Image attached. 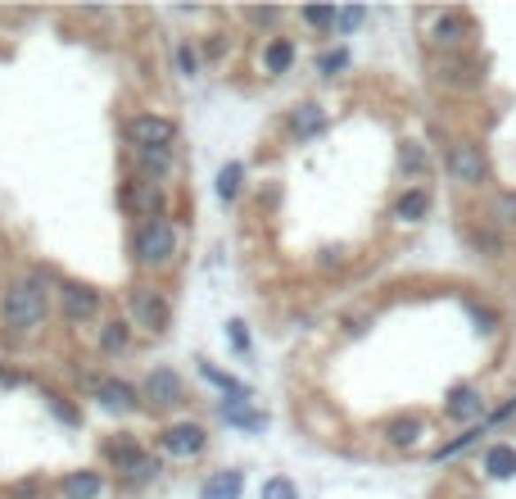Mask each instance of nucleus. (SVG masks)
<instances>
[{
  "label": "nucleus",
  "mask_w": 516,
  "mask_h": 499,
  "mask_svg": "<svg viewBox=\"0 0 516 499\" xmlns=\"http://www.w3.org/2000/svg\"><path fill=\"white\" fill-rule=\"evenodd\" d=\"M96 400L113 413H132L136 409V391L127 386V381H118V377H100L96 381Z\"/></svg>",
  "instance_id": "obj_9"
},
{
  "label": "nucleus",
  "mask_w": 516,
  "mask_h": 499,
  "mask_svg": "<svg viewBox=\"0 0 516 499\" xmlns=\"http://www.w3.org/2000/svg\"><path fill=\"white\" fill-rule=\"evenodd\" d=\"M322 109H317V105H299L295 113H290V132L304 141V136H312V132H322Z\"/></svg>",
  "instance_id": "obj_17"
},
{
  "label": "nucleus",
  "mask_w": 516,
  "mask_h": 499,
  "mask_svg": "<svg viewBox=\"0 0 516 499\" xmlns=\"http://www.w3.org/2000/svg\"><path fill=\"white\" fill-rule=\"evenodd\" d=\"M449 417H458V422H471V417H481V409H485V400H481V391H471V386H458L453 395H449Z\"/></svg>",
  "instance_id": "obj_12"
},
{
  "label": "nucleus",
  "mask_w": 516,
  "mask_h": 499,
  "mask_svg": "<svg viewBox=\"0 0 516 499\" xmlns=\"http://www.w3.org/2000/svg\"><path fill=\"white\" fill-rule=\"evenodd\" d=\"M227 340H231V350L245 355V350H250V327H245L241 318H231V323H227Z\"/></svg>",
  "instance_id": "obj_27"
},
{
  "label": "nucleus",
  "mask_w": 516,
  "mask_h": 499,
  "mask_svg": "<svg viewBox=\"0 0 516 499\" xmlns=\"http://www.w3.org/2000/svg\"><path fill=\"white\" fill-rule=\"evenodd\" d=\"M241 182H245V164H222V173H218V196L222 200H235L241 196Z\"/></svg>",
  "instance_id": "obj_20"
},
{
  "label": "nucleus",
  "mask_w": 516,
  "mask_h": 499,
  "mask_svg": "<svg viewBox=\"0 0 516 499\" xmlns=\"http://www.w3.org/2000/svg\"><path fill=\"white\" fill-rule=\"evenodd\" d=\"M417 436H421V422H417V417H394V422H389V441H394V445H412Z\"/></svg>",
  "instance_id": "obj_22"
},
{
  "label": "nucleus",
  "mask_w": 516,
  "mask_h": 499,
  "mask_svg": "<svg viewBox=\"0 0 516 499\" xmlns=\"http://www.w3.org/2000/svg\"><path fill=\"white\" fill-rule=\"evenodd\" d=\"M430 36L440 46H458L462 36H466V19L462 14H440V19H435V27H430Z\"/></svg>",
  "instance_id": "obj_16"
},
{
  "label": "nucleus",
  "mask_w": 516,
  "mask_h": 499,
  "mask_svg": "<svg viewBox=\"0 0 516 499\" xmlns=\"http://www.w3.org/2000/svg\"><path fill=\"white\" fill-rule=\"evenodd\" d=\"M263 499H299V490H295L290 477H272V481L263 486Z\"/></svg>",
  "instance_id": "obj_25"
},
{
  "label": "nucleus",
  "mask_w": 516,
  "mask_h": 499,
  "mask_svg": "<svg viewBox=\"0 0 516 499\" xmlns=\"http://www.w3.org/2000/svg\"><path fill=\"white\" fill-rule=\"evenodd\" d=\"M132 250H136V259H141L145 268L168 263V259L177 254V227H173L168 218H145V222L136 227Z\"/></svg>",
  "instance_id": "obj_2"
},
{
  "label": "nucleus",
  "mask_w": 516,
  "mask_h": 499,
  "mask_svg": "<svg viewBox=\"0 0 516 499\" xmlns=\"http://www.w3.org/2000/svg\"><path fill=\"white\" fill-rule=\"evenodd\" d=\"M250 19H254V23H272V19H276V10H250Z\"/></svg>",
  "instance_id": "obj_35"
},
{
  "label": "nucleus",
  "mask_w": 516,
  "mask_h": 499,
  "mask_svg": "<svg viewBox=\"0 0 516 499\" xmlns=\"http://www.w3.org/2000/svg\"><path fill=\"white\" fill-rule=\"evenodd\" d=\"M204 445H209V432L195 427V422H177V427L164 432V449H168L173 458H195Z\"/></svg>",
  "instance_id": "obj_7"
},
{
  "label": "nucleus",
  "mask_w": 516,
  "mask_h": 499,
  "mask_svg": "<svg viewBox=\"0 0 516 499\" xmlns=\"http://www.w3.org/2000/svg\"><path fill=\"white\" fill-rule=\"evenodd\" d=\"M145 400L150 404H177L181 400V377L173 368H154L145 377Z\"/></svg>",
  "instance_id": "obj_8"
},
{
  "label": "nucleus",
  "mask_w": 516,
  "mask_h": 499,
  "mask_svg": "<svg viewBox=\"0 0 516 499\" xmlns=\"http://www.w3.org/2000/svg\"><path fill=\"white\" fill-rule=\"evenodd\" d=\"M100 345H104V350H123V345H127V327L123 323H109L100 331Z\"/></svg>",
  "instance_id": "obj_28"
},
{
  "label": "nucleus",
  "mask_w": 516,
  "mask_h": 499,
  "mask_svg": "<svg viewBox=\"0 0 516 499\" xmlns=\"http://www.w3.org/2000/svg\"><path fill=\"white\" fill-rule=\"evenodd\" d=\"M498 214H503L507 222H516V196H503V200H498Z\"/></svg>",
  "instance_id": "obj_32"
},
{
  "label": "nucleus",
  "mask_w": 516,
  "mask_h": 499,
  "mask_svg": "<svg viewBox=\"0 0 516 499\" xmlns=\"http://www.w3.org/2000/svg\"><path fill=\"white\" fill-rule=\"evenodd\" d=\"M127 136L136 150H173V136H177V123L173 119H158V113H136L127 123Z\"/></svg>",
  "instance_id": "obj_3"
},
{
  "label": "nucleus",
  "mask_w": 516,
  "mask_h": 499,
  "mask_svg": "<svg viewBox=\"0 0 516 499\" xmlns=\"http://www.w3.org/2000/svg\"><path fill=\"white\" fill-rule=\"evenodd\" d=\"M177 64H181V73H195V55L190 51H177Z\"/></svg>",
  "instance_id": "obj_33"
},
{
  "label": "nucleus",
  "mask_w": 516,
  "mask_h": 499,
  "mask_svg": "<svg viewBox=\"0 0 516 499\" xmlns=\"http://www.w3.org/2000/svg\"><path fill=\"white\" fill-rule=\"evenodd\" d=\"M394 214H399L404 222H421V218L430 214V196H426V191L417 186V191H408V196H404L399 205H394Z\"/></svg>",
  "instance_id": "obj_18"
},
{
  "label": "nucleus",
  "mask_w": 516,
  "mask_h": 499,
  "mask_svg": "<svg viewBox=\"0 0 516 499\" xmlns=\"http://www.w3.org/2000/svg\"><path fill=\"white\" fill-rule=\"evenodd\" d=\"M109 458H113V464H118V468H123L127 477H132V472H136V468L145 464V454H141V445H136L132 436H123V441H113V445H109Z\"/></svg>",
  "instance_id": "obj_15"
},
{
  "label": "nucleus",
  "mask_w": 516,
  "mask_h": 499,
  "mask_svg": "<svg viewBox=\"0 0 516 499\" xmlns=\"http://www.w3.org/2000/svg\"><path fill=\"white\" fill-rule=\"evenodd\" d=\"M50 409H55V417H64V422H77V409H73V404H64V400H50Z\"/></svg>",
  "instance_id": "obj_30"
},
{
  "label": "nucleus",
  "mask_w": 516,
  "mask_h": 499,
  "mask_svg": "<svg viewBox=\"0 0 516 499\" xmlns=\"http://www.w3.org/2000/svg\"><path fill=\"white\" fill-rule=\"evenodd\" d=\"M59 309L68 318H96L100 314V291L87 282H64L59 286Z\"/></svg>",
  "instance_id": "obj_6"
},
{
  "label": "nucleus",
  "mask_w": 516,
  "mask_h": 499,
  "mask_svg": "<svg viewBox=\"0 0 516 499\" xmlns=\"http://www.w3.org/2000/svg\"><path fill=\"white\" fill-rule=\"evenodd\" d=\"M127 200H132L136 209H145L150 218H158V205H164V200H158V191H154V186H136V191H127Z\"/></svg>",
  "instance_id": "obj_24"
},
{
  "label": "nucleus",
  "mask_w": 516,
  "mask_h": 499,
  "mask_svg": "<svg viewBox=\"0 0 516 499\" xmlns=\"http://www.w3.org/2000/svg\"><path fill=\"white\" fill-rule=\"evenodd\" d=\"M245 490V477L235 468H222V472H209V481L200 486V499H241Z\"/></svg>",
  "instance_id": "obj_10"
},
{
  "label": "nucleus",
  "mask_w": 516,
  "mask_h": 499,
  "mask_svg": "<svg viewBox=\"0 0 516 499\" xmlns=\"http://www.w3.org/2000/svg\"><path fill=\"white\" fill-rule=\"evenodd\" d=\"M344 59H349L344 51H331V55L322 59V68H327V73H335V68H344Z\"/></svg>",
  "instance_id": "obj_31"
},
{
  "label": "nucleus",
  "mask_w": 516,
  "mask_h": 499,
  "mask_svg": "<svg viewBox=\"0 0 516 499\" xmlns=\"http://www.w3.org/2000/svg\"><path fill=\"white\" fill-rule=\"evenodd\" d=\"M485 173H489V164H485V155H481V145H466V141H462V145L449 150V177H453V182L481 186Z\"/></svg>",
  "instance_id": "obj_4"
},
{
  "label": "nucleus",
  "mask_w": 516,
  "mask_h": 499,
  "mask_svg": "<svg viewBox=\"0 0 516 499\" xmlns=\"http://www.w3.org/2000/svg\"><path fill=\"white\" fill-rule=\"evenodd\" d=\"M304 19H308L317 32H327L331 23H340V14H335V10H327V5H308V10H304Z\"/></svg>",
  "instance_id": "obj_26"
},
{
  "label": "nucleus",
  "mask_w": 516,
  "mask_h": 499,
  "mask_svg": "<svg viewBox=\"0 0 516 499\" xmlns=\"http://www.w3.org/2000/svg\"><path fill=\"white\" fill-rule=\"evenodd\" d=\"M404 164H408V168H421V164H426L421 150H404Z\"/></svg>",
  "instance_id": "obj_34"
},
{
  "label": "nucleus",
  "mask_w": 516,
  "mask_h": 499,
  "mask_svg": "<svg viewBox=\"0 0 516 499\" xmlns=\"http://www.w3.org/2000/svg\"><path fill=\"white\" fill-rule=\"evenodd\" d=\"M222 417L231 422V427H245V432H263V427H267V417H263L258 409H250V404H241V395H231V400H222Z\"/></svg>",
  "instance_id": "obj_11"
},
{
  "label": "nucleus",
  "mask_w": 516,
  "mask_h": 499,
  "mask_svg": "<svg viewBox=\"0 0 516 499\" xmlns=\"http://www.w3.org/2000/svg\"><path fill=\"white\" fill-rule=\"evenodd\" d=\"M363 19H367V10H363V5H353V10H340V27H344V32H353V27H358Z\"/></svg>",
  "instance_id": "obj_29"
},
{
  "label": "nucleus",
  "mask_w": 516,
  "mask_h": 499,
  "mask_svg": "<svg viewBox=\"0 0 516 499\" xmlns=\"http://www.w3.org/2000/svg\"><path fill=\"white\" fill-rule=\"evenodd\" d=\"M46 318V291L36 282H19L5 291V327L10 331H32Z\"/></svg>",
  "instance_id": "obj_1"
},
{
  "label": "nucleus",
  "mask_w": 516,
  "mask_h": 499,
  "mask_svg": "<svg viewBox=\"0 0 516 499\" xmlns=\"http://www.w3.org/2000/svg\"><path fill=\"white\" fill-rule=\"evenodd\" d=\"M263 64H267V73H286V68L295 64V42L276 36V42L267 46V55H263Z\"/></svg>",
  "instance_id": "obj_19"
},
{
  "label": "nucleus",
  "mask_w": 516,
  "mask_h": 499,
  "mask_svg": "<svg viewBox=\"0 0 516 499\" xmlns=\"http://www.w3.org/2000/svg\"><path fill=\"white\" fill-rule=\"evenodd\" d=\"M200 377L209 381V386L227 391V400H231V395H241V381H235V377H227V372H218L213 363H200Z\"/></svg>",
  "instance_id": "obj_23"
},
{
  "label": "nucleus",
  "mask_w": 516,
  "mask_h": 499,
  "mask_svg": "<svg viewBox=\"0 0 516 499\" xmlns=\"http://www.w3.org/2000/svg\"><path fill=\"white\" fill-rule=\"evenodd\" d=\"M104 477L100 472H68L64 477V499H100Z\"/></svg>",
  "instance_id": "obj_13"
},
{
  "label": "nucleus",
  "mask_w": 516,
  "mask_h": 499,
  "mask_svg": "<svg viewBox=\"0 0 516 499\" xmlns=\"http://www.w3.org/2000/svg\"><path fill=\"white\" fill-rule=\"evenodd\" d=\"M127 304H132V314H136V327H145V331H164L168 327V304H164V295H158V291L136 286Z\"/></svg>",
  "instance_id": "obj_5"
},
{
  "label": "nucleus",
  "mask_w": 516,
  "mask_h": 499,
  "mask_svg": "<svg viewBox=\"0 0 516 499\" xmlns=\"http://www.w3.org/2000/svg\"><path fill=\"white\" fill-rule=\"evenodd\" d=\"M136 164L150 177H164V173H173V150H136Z\"/></svg>",
  "instance_id": "obj_21"
},
{
  "label": "nucleus",
  "mask_w": 516,
  "mask_h": 499,
  "mask_svg": "<svg viewBox=\"0 0 516 499\" xmlns=\"http://www.w3.org/2000/svg\"><path fill=\"white\" fill-rule=\"evenodd\" d=\"M485 472H489L494 481H512V477H516V449H512V445H494V449L485 454Z\"/></svg>",
  "instance_id": "obj_14"
}]
</instances>
